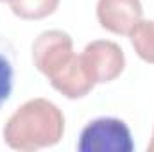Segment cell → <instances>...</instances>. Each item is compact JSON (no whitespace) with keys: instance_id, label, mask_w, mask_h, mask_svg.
<instances>
[{"instance_id":"obj_1","label":"cell","mask_w":154,"mask_h":152,"mask_svg":"<svg viewBox=\"0 0 154 152\" xmlns=\"http://www.w3.org/2000/svg\"><path fill=\"white\" fill-rule=\"evenodd\" d=\"M2 134L13 150L48 149L57 145L65 134V114L48 99H31L7 118Z\"/></svg>"},{"instance_id":"obj_2","label":"cell","mask_w":154,"mask_h":152,"mask_svg":"<svg viewBox=\"0 0 154 152\" xmlns=\"http://www.w3.org/2000/svg\"><path fill=\"white\" fill-rule=\"evenodd\" d=\"M79 152H133L134 143L127 123L115 116H100L84 125L77 143Z\"/></svg>"},{"instance_id":"obj_3","label":"cell","mask_w":154,"mask_h":152,"mask_svg":"<svg viewBox=\"0 0 154 152\" xmlns=\"http://www.w3.org/2000/svg\"><path fill=\"white\" fill-rule=\"evenodd\" d=\"M74 56V39L59 29L43 31L32 43V61L43 75L52 77Z\"/></svg>"},{"instance_id":"obj_4","label":"cell","mask_w":154,"mask_h":152,"mask_svg":"<svg viewBox=\"0 0 154 152\" xmlns=\"http://www.w3.org/2000/svg\"><path fill=\"white\" fill-rule=\"evenodd\" d=\"M81 57L95 84H106L115 81L125 68L124 50L118 43L109 39H95L88 43Z\"/></svg>"},{"instance_id":"obj_5","label":"cell","mask_w":154,"mask_h":152,"mask_svg":"<svg viewBox=\"0 0 154 152\" xmlns=\"http://www.w3.org/2000/svg\"><path fill=\"white\" fill-rule=\"evenodd\" d=\"M95 13L104 31L127 36L131 29L142 20L143 7L140 0H99Z\"/></svg>"},{"instance_id":"obj_6","label":"cell","mask_w":154,"mask_h":152,"mask_svg":"<svg viewBox=\"0 0 154 152\" xmlns=\"http://www.w3.org/2000/svg\"><path fill=\"white\" fill-rule=\"evenodd\" d=\"M48 81L56 91H59L63 97L70 100L84 99L95 88V82L91 75L88 74L82 57L75 54L70 57V61L61 70H57L52 77H48Z\"/></svg>"},{"instance_id":"obj_7","label":"cell","mask_w":154,"mask_h":152,"mask_svg":"<svg viewBox=\"0 0 154 152\" xmlns=\"http://www.w3.org/2000/svg\"><path fill=\"white\" fill-rule=\"evenodd\" d=\"M16 75V50L11 39L0 34V108L9 100Z\"/></svg>"},{"instance_id":"obj_8","label":"cell","mask_w":154,"mask_h":152,"mask_svg":"<svg viewBox=\"0 0 154 152\" xmlns=\"http://www.w3.org/2000/svg\"><path fill=\"white\" fill-rule=\"evenodd\" d=\"M127 36L138 57L154 65V20H140Z\"/></svg>"},{"instance_id":"obj_9","label":"cell","mask_w":154,"mask_h":152,"mask_svg":"<svg viewBox=\"0 0 154 152\" xmlns=\"http://www.w3.org/2000/svg\"><path fill=\"white\" fill-rule=\"evenodd\" d=\"M61 0H13L11 11L22 20H43L56 13Z\"/></svg>"},{"instance_id":"obj_10","label":"cell","mask_w":154,"mask_h":152,"mask_svg":"<svg viewBox=\"0 0 154 152\" xmlns=\"http://www.w3.org/2000/svg\"><path fill=\"white\" fill-rule=\"evenodd\" d=\"M147 152H154V129H152V136H151V141L147 145Z\"/></svg>"},{"instance_id":"obj_11","label":"cell","mask_w":154,"mask_h":152,"mask_svg":"<svg viewBox=\"0 0 154 152\" xmlns=\"http://www.w3.org/2000/svg\"><path fill=\"white\" fill-rule=\"evenodd\" d=\"M0 2H7V4H11V2H13V0H0Z\"/></svg>"}]
</instances>
